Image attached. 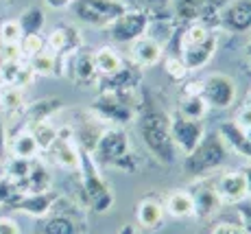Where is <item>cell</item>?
Returning a JSON list of instances; mask_svg holds the SVG:
<instances>
[{"label":"cell","mask_w":251,"mask_h":234,"mask_svg":"<svg viewBox=\"0 0 251 234\" xmlns=\"http://www.w3.org/2000/svg\"><path fill=\"white\" fill-rule=\"evenodd\" d=\"M245 136H247V138H249V143H251V127H249V129H245Z\"/></svg>","instance_id":"obj_49"},{"label":"cell","mask_w":251,"mask_h":234,"mask_svg":"<svg viewBox=\"0 0 251 234\" xmlns=\"http://www.w3.org/2000/svg\"><path fill=\"white\" fill-rule=\"evenodd\" d=\"M210 234H247V232L240 226H236V223H219V226L212 228Z\"/></svg>","instance_id":"obj_43"},{"label":"cell","mask_w":251,"mask_h":234,"mask_svg":"<svg viewBox=\"0 0 251 234\" xmlns=\"http://www.w3.org/2000/svg\"><path fill=\"white\" fill-rule=\"evenodd\" d=\"M171 136H173V143H175V149H179L183 155H188L205 138V125H203V120L186 118L179 112H173L171 114Z\"/></svg>","instance_id":"obj_9"},{"label":"cell","mask_w":251,"mask_h":234,"mask_svg":"<svg viewBox=\"0 0 251 234\" xmlns=\"http://www.w3.org/2000/svg\"><path fill=\"white\" fill-rule=\"evenodd\" d=\"M164 72H166L171 79L183 81L190 70H188L186 64L181 61V57H168V59H164Z\"/></svg>","instance_id":"obj_38"},{"label":"cell","mask_w":251,"mask_h":234,"mask_svg":"<svg viewBox=\"0 0 251 234\" xmlns=\"http://www.w3.org/2000/svg\"><path fill=\"white\" fill-rule=\"evenodd\" d=\"M140 101L136 94H118V92H99L90 112L100 120H107L114 127L129 125L138 116Z\"/></svg>","instance_id":"obj_5"},{"label":"cell","mask_w":251,"mask_h":234,"mask_svg":"<svg viewBox=\"0 0 251 234\" xmlns=\"http://www.w3.org/2000/svg\"><path fill=\"white\" fill-rule=\"evenodd\" d=\"M219 136L225 140V145H227L229 149H234L238 155L251 160V143H249L247 136H245V131L240 127H236L234 120H225V123H221Z\"/></svg>","instance_id":"obj_24"},{"label":"cell","mask_w":251,"mask_h":234,"mask_svg":"<svg viewBox=\"0 0 251 234\" xmlns=\"http://www.w3.org/2000/svg\"><path fill=\"white\" fill-rule=\"evenodd\" d=\"M142 84V72L136 64H123L118 72L109 77H103L100 92H118V94H136V90Z\"/></svg>","instance_id":"obj_14"},{"label":"cell","mask_w":251,"mask_h":234,"mask_svg":"<svg viewBox=\"0 0 251 234\" xmlns=\"http://www.w3.org/2000/svg\"><path fill=\"white\" fill-rule=\"evenodd\" d=\"M245 53H247V59H249V64H251V40L247 42V48H245Z\"/></svg>","instance_id":"obj_48"},{"label":"cell","mask_w":251,"mask_h":234,"mask_svg":"<svg viewBox=\"0 0 251 234\" xmlns=\"http://www.w3.org/2000/svg\"><path fill=\"white\" fill-rule=\"evenodd\" d=\"M7 155V127H4V120L0 118V160Z\"/></svg>","instance_id":"obj_44"},{"label":"cell","mask_w":251,"mask_h":234,"mask_svg":"<svg viewBox=\"0 0 251 234\" xmlns=\"http://www.w3.org/2000/svg\"><path fill=\"white\" fill-rule=\"evenodd\" d=\"M216 22L229 33L251 31V0H229L219 11Z\"/></svg>","instance_id":"obj_12"},{"label":"cell","mask_w":251,"mask_h":234,"mask_svg":"<svg viewBox=\"0 0 251 234\" xmlns=\"http://www.w3.org/2000/svg\"><path fill=\"white\" fill-rule=\"evenodd\" d=\"M18 24L22 29V35H31V33H42L46 24V13L40 7H28L22 11V16L18 18Z\"/></svg>","instance_id":"obj_28"},{"label":"cell","mask_w":251,"mask_h":234,"mask_svg":"<svg viewBox=\"0 0 251 234\" xmlns=\"http://www.w3.org/2000/svg\"><path fill=\"white\" fill-rule=\"evenodd\" d=\"M18 191L22 195L26 193H46V191H52V175L50 171H48L44 164L31 162V171H28V175L24 177V182L18 184Z\"/></svg>","instance_id":"obj_23"},{"label":"cell","mask_w":251,"mask_h":234,"mask_svg":"<svg viewBox=\"0 0 251 234\" xmlns=\"http://www.w3.org/2000/svg\"><path fill=\"white\" fill-rule=\"evenodd\" d=\"M236 84L225 72H212L201 81V96L205 99L207 107L216 110H229L236 103Z\"/></svg>","instance_id":"obj_8"},{"label":"cell","mask_w":251,"mask_h":234,"mask_svg":"<svg viewBox=\"0 0 251 234\" xmlns=\"http://www.w3.org/2000/svg\"><path fill=\"white\" fill-rule=\"evenodd\" d=\"M236 212H238V219H240L238 226L247 234H251V204H245V202L236 204Z\"/></svg>","instance_id":"obj_40"},{"label":"cell","mask_w":251,"mask_h":234,"mask_svg":"<svg viewBox=\"0 0 251 234\" xmlns=\"http://www.w3.org/2000/svg\"><path fill=\"white\" fill-rule=\"evenodd\" d=\"M94 64H96V70H99L100 77H109V75H114V72H118L125 61L118 51H114L112 46H103V48H99V51H94Z\"/></svg>","instance_id":"obj_27"},{"label":"cell","mask_w":251,"mask_h":234,"mask_svg":"<svg viewBox=\"0 0 251 234\" xmlns=\"http://www.w3.org/2000/svg\"><path fill=\"white\" fill-rule=\"evenodd\" d=\"M79 173H81V193H83L85 208L105 214L114 206V193L105 182L100 167L94 162L90 151L79 149Z\"/></svg>","instance_id":"obj_3"},{"label":"cell","mask_w":251,"mask_h":234,"mask_svg":"<svg viewBox=\"0 0 251 234\" xmlns=\"http://www.w3.org/2000/svg\"><path fill=\"white\" fill-rule=\"evenodd\" d=\"M20 51H22V57H35L37 53L46 51V37L42 33H31V35H22L20 40Z\"/></svg>","instance_id":"obj_36"},{"label":"cell","mask_w":251,"mask_h":234,"mask_svg":"<svg viewBox=\"0 0 251 234\" xmlns=\"http://www.w3.org/2000/svg\"><path fill=\"white\" fill-rule=\"evenodd\" d=\"M31 162L33 160H22V158H11L7 162V167H4V177L9 179V182H13L18 186L20 182H24V177L28 175V171H31Z\"/></svg>","instance_id":"obj_35"},{"label":"cell","mask_w":251,"mask_h":234,"mask_svg":"<svg viewBox=\"0 0 251 234\" xmlns=\"http://www.w3.org/2000/svg\"><path fill=\"white\" fill-rule=\"evenodd\" d=\"M61 110H64V101H61L59 96H46V99L33 101V103H28L22 112L24 127L31 129L33 125L50 120V116H55L57 112H61Z\"/></svg>","instance_id":"obj_20"},{"label":"cell","mask_w":251,"mask_h":234,"mask_svg":"<svg viewBox=\"0 0 251 234\" xmlns=\"http://www.w3.org/2000/svg\"><path fill=\"white\" fill-rule=\"evenodd\" d=\"M240 173H243V177H245V186H247V195H251V162H249L243 171H240Z\"/></svg>","instance_id":"obj_46"},{"label":"cell","mask_w":251,"mask_h":234,"mask_svg":"<svg viewBox=\"0 0 251 234\" xmlns=\"http://www.w3.org/2000/svg\"><path fill=\"white\" fill-rule=\"evenodd\" d=\"M247 105H251V92L247 94Z\"/></svg>","instance_id":"obj_52"},{"label":"cell","mask_w":251,"mask_h":234,"mask_svg":"<svg viewBox=\"0 0 251 234\" xmlns=\"http://www.w3.org/2000/svg\"><path fill=\"white\" fill-rule=\"evenodd\" d=\"M88 226H85L83 217L76 214H66V212H50L46 217L37 219L33 234H85Z\"/></svg>","instance_id":"obj_11"},{"label":"cell","mask_w":251,"mask_h":234,"mask_svg":"<svg viewBox=\"0 0 251 234\" xmlns=\"http://www.w3.org/2000/svg\"><path fill=\"white\" fill-rule=\"evenodd\" d=\"M216 48H219V37L212 33L207 40L192 44V46H183L181 48V61L186 64L188 70H199L205 64H210V59L216 55Z\"/></svg>","instance_id":"obj_19"},{"label":"cell","mask_w":251,"mask_h":234,"mask_svg":"<svg viewBox=\"0 0 251 234\" xmlns=\"http://www.w3.org/2000/svg\"><path fill=\"white\" fill-rule=\"evenodd\" d=\"M44 2L50 9H66V7H70L72 0H44Z\"/></svg>","instance_id":"obj_45"},{"label":"cell","mask_w":251,"mask_h":234,"mask_svg":"<svg viewBox=\"0 0 251 234\" xmlns=\"http://www.w3.org/2000/svg\"><path fill=\"white\" fill-rule=\"evenodd\" d=\"M2 88H4V81H2V75H0V92H2Z\"/></svg>","instance_id":"obj_50"},{"label":"cell","mask_w":251,"mask_h":234,"mask_svg":"<svg viewBox=\"0 0 251 234\" xmlns=\"http://www.w3.org/2000/svg\"><path fill=\"white\" fill-rule=\"evenodd\" d=\"M57 197H59V195L55 191L26 193V195L20 193V197H18L9 208H13V210H18L22 214H28V217H33V219H42V217H46V214L52 212V204H55Z\"/></svg>","instance_id":"obj_15"},{"label":"cell","mask_w":251,"mask_h":234,"mask_svg":"<svg viewBox=\"0 0 251 234\" xmlns=\"http://www.w3.org/2000/svg\"><path fill=\"white\" fill-rule=\"evenodd\" d=\"M164 217H166V212H164V202H160L157 197H144L140 199L138 208H136V221L140 228H144V230H155V228L162 226Z\"/></svg>","instance_id":"obj_22"},{"label":"cell","mask_w":251,"mask_h":234,"mask_svg":"<svg viewBox=\"0 0 251 234\" xmlns=\"http://www.w3.org/2000/svg\"><path fill=\"white\" fill-rule=\"evenodd\" d=\"M28 66H31V70H33V75H35V77L37 75H40V77L55 75V72H57V55L46 48V51L37 53L35 57H31Z\"/></svg>","instance_id":"obj_31"},{"label":"cell","mask_w":251,"mask_h":234,"mask_svg":"<svg viewBox=\"0 0 251 234\" xmlns=\"http://www.w3.org/2000/svg\"><path fill=\"white\" fill-rule=\"evenodd\" d=\"M46 48L50 53H55L57 57H68L75 51L81 48V35L76 29L68 27V24H61V27H55L46 37Z\"/></svg>","instance_id":"obj_16"},{"label":"cell","mask_w":251,"mask_h":234,"mask_svg":"<svg viewBox=\"0 0 251 234\" xmlns=\"http://www.w3.org/2000/svg\"><path fill=\"white\" fill-rule=\"evenodd\" d=\"M92 158L99 167H116L125 173H136L138 158L133 155L129 136L123 127H109L103 129L99 143H96Z\"/></svg>","instance_id":"obj_2"},{"label":"cell","mask_w":251,"mask_h":234,"mask_svg":"<svg viewBox=\"0 0 251 234\" xmlns=\"http://www.w3.org/2000/svg\"><path fill=\"white\" fill-rule=\"evenodd\" d=\"M0 64H2V42H0Z\"/></svg>","instance_id":"obj_51"},{"label":"cell","mask_w":251,"mask_h":234,"mask_svg":"<svg viewBox=\"0 0 251 234\" xmlns=\"http://www.w3.org/2000/svg\"><path fill=\"white\" fill-rule=\"evenodd\" d=\"M0 234H22L20 223L13 217H0Z\"/></svg>","instance_id":"obj_42"},{"label":"cell","mask_w":251,"mask_h":234,"mask_svg":"<svg viewBox=\"0 0 251 234\" xmlns=\"http://www.w3.org/2000/svg\"><path fill=\"white\" fill-rule=\"evenodd\" d=\"M212 35L210 27L205 22H190L186 29L181 31V40H179V48L183 46H192V44H199L207 40Z\"/></svg>","instance_id":"obj_34"},{"label":"cell","mask_w":251,"mask_h":234,"mask_svg":"<svg viewBox=\"0 0 251 234\" xmlns=\"http://www.w3.org/2000/svg\"><path fill=\"white\" fill-rule=\"evenodd\" d=\"M0 75H2L4 86L20 88V90L24 86L31 84L33 77H35L31 70V66L22 64V59L20 61H2V64H0Z\"/></svg>","instance_id":"obj_25"},{"label":"cell","mask_w":251,"mask_h":234,"mask_svg":"<svg viewBox=\"0 0 251 234\" xmlns=\"http://www.w3.org/2000/svg\"><path fill=\"white\" fill-rule=\"evenodd\" d=\"M0 105L4 107V112H9V114H20L24 112V96H22V90L20 88H9L4 86L2 92H0Z\"/></svg>","instance_id":"obj_33"},{"label":"cell","mask_w":251,"mask_h":234,"mask_svg":"<svg viewBox=\"0 0 251 234\" xmlns=\"http://www.w3.org/2000/svg\"><path fill=\"white\" fill-rule=\"evenodd\" d=\"M127 2H133V0H127Z\"/></svg>","instance_id":"obj_53"},{"label":"cell","mask_w":251,"mask_h":234,"mask_svg":"<svg viewBox=\"0 0 251 234\" xmlns=\"http://www.w3.org/2000/svg\"><path fill=\"white\" fill-rule=\"evenodd\" d=\"M229 147L219 134H205V138L195 147L192 153L183 158V169L190 175H205L221 169L227 162Z\"/></svg>","instance_id":"obj_4"},{"label":"cell","mask_w":251,"mask_h":234,"mask_svg":"<svg viewBox=\"0 0 251 234\" xmlns=\"http://www.w3.org/2000/svg\"><path fill=\"white\" fill-rule=\"evenodd\" d=\"M118 234H140V232H138V228L133 226V223H125V226H120Z\"/></svg>","instance_id":"obj_47"},{"label":"cell","mask_w":251,"mask_h":234,"mask_svg":"<svg viewBox=\"0 0 251 234\" xmlns=\"http://www.w3.org/2000/svg\"><path fill=\"white\" fill-rule=\"evenodd\" d=\"M57 61L66 64L64 70H61V75H66L72 84L79 86V88L94 86L100 77L99 70H96V64H94V51H90V48L81 46L79 51H75L68 57H61V59L57 57Z\"/></svg>","instance_id":"obj_7"},{"label":"cell","mask_w":251,"mask_h":234,"mask_svg":"<svg viewBox=\"0 0 251 234\" xmlns=\"http://www.w3.org/2000/svg\"><path fill=\"white\" fill-rule=\"evenodd\" d=\"M149 13L140 11V9H129L125 11L120 18L107 27L109 31V37L116 42V44H131L136 42L138 37L147 35V29H149Z\"/></svg>","instance_id":"obj_10"},{"label":"cell","mask_w":251,"mask_h":234,"mask_svg":"<svg viewBox=\"0 0 251 234\" xmlns=\"http://www.w3.org/2000/svg\"><path fill=\"white\" fill-rule=\"evenodd\" d=\"M216 193H219L221 202L227 206H236V204L245 202L247 197V186H245V177L240 171H227L223 173L214 184Z\"/></svg>","instance_id":"obj_17"},{"label":"cell","mask_w":251,"mask_h":234,"mask_svg":"<svg viewBox=\"0 0 251 234\" xmlns=\"http://www.w3.org/2000/svg\"><path fill=\"white\" fill-rule=\"evenodd\" d=\"M11 151H13V158H22V160H35V155L40 153V147H37L35 138L28 129H22L20 134L13 138V145H11Z\"/></svg>","instance_id":"obj_29"},{"label":"cell","mask_w":251,"mask_h":234,"mask_svg":"<svg viewBox=\"0 0 251 234\" xmlns=\"http://www.w3.org/2000/svg\"><path fill=\"white\" fill-rule=\"evenodd\" d=\"M138 131L144 149L160 164H173L177 158V149L171 136V114L155 103V99L144 94L138 105Z\"/></svg>","instance_id":"obj_1"},{"label":"cell","mask_w":251,"mask_h":234,"mask_svg":"<svg viewBox=\"0 0 251 234\" xmlns=\"http://www.w3.org/2000/svg\"><path fill=\"white\" fill-rule=\"evenodd\" d=\"M129 55H131V64H136L138 68H151L162 61L164 51H162V44L155 37L142 35L136 42H131Z\"/></svg>","instance_id":"obj_18"},{"label":"cell","mask_w":251,"mask_h":234,"mask_svg":"<svg viewBox=\"0 0 251 234\" xmlns=\"http://www.w3.org/2000/svg\"><path fill=\"white\" fill-rule=\"evenodd\" d=\"M48 151L52 153V160L57 162V167L66 171H79V145L75 143L72 127L57 129V140Z\"/></svg>","instance_id":"obj_13"},{"label":"cell","mask_w":251,"mask_h":234,"mask_svg":"<svg viewBox=\"0 0 251 234\" xmlns=\"http://www.w3.org/2000/svg\"><path fill=\"white\" fill-rule=\"evenodd\" d=\"M177 112H179L181 116H186V118L203 120V116L207 114V103L201 94H183Z\"/></svg>","instance_id":"obj_30"},{"label":"cell","mask_w":251,"mask_h":234,"mask_svg":"<svg viewBox=\"0 0 251 234\" xmlns=\"http://www.w3.org/2000/svg\"><path fill=\"white\" fill-rule=\"evenodd\" d=\"M70 9L76 20L90 27H109L116 18L129 11L123 0H72Z\"/></svg>","instance_id":"obj_6"},{"label":"cell","mask_w":251,"mask_h":234,"mask_svg":"<svg viewBox=\"0 0 251 234\" xmlns=\"http://www.w3.org/2000/svg\"><path fill=\"white\" fill-rule=\"evenodd\" d=\"M142 2L151 9L149 20H151V18H162V20H166V18H168L166 13H171V11H168V4H171L173 0H142Z\"/></svg>","instance_id":"obj_39"},{"label":"cell","mask_w":251,"mask_h":234,"mask_svg":"<svg viewBox=\"0 0 251 234\" xmlns=\"http://www.w3.org/2000/svg\"><path fill=\"white\" fill-rule=\"evenodd\" d=\"M28 131L33 134V138H35L40 151H48L52 145H55V140H57V127L50 123V120H44V123L33 125Z\"/></svg>","instance_id":"obj_32"},{"label":"cell","mask_w":251,"mask_h":234,"mask_svg":"<svg viewBox=\"0 0 251 234\" xmlns=\"http://www.w3.org/2000/svg\"><path fill=\"white\" fill-rule=\"evenodd\" d=\"M234 123H236V127H240L243 131L251 127V105L245 103V105L240 107L238 112H236V116H234Z\"/></svg>","instance_id":"obj_41"},{"label":"cell","mask_w":251,"mask_h":234,"mask_svg":"<svg viewBox=\"0 0 251 234\" xmlns=\"http://www.w3.org/2000/svg\"><path fill=\"white\" fill-rule=\"evenodd\" d=\"M164 212L173 219L195 217V204H192L190 191H173L164 199Z\"/></svg>","instance_id":"obj_26"},{"label":"cell","mask_w":251,"mask_h":234,"mask_svg":"<svg viewBox=\"0 0 251 234\" xmlns=\"http://www.w3.org/2000/svg\"><path fill=\"white\" fill-rule=\"evenodd\" d=\"M190 195H192V204H195L197 219H212L223 206L214 184H199V186L192 188Z\"/></svg>","instance_id":"obj_21"},{"label":"cell","mask_w":251,"mask_h":234,"mask_svg":"<svg viewBox=\"0 0 251 234\" xmlns=\"http://www.w3.org/2000/svg\"><path fill=\"white\" fill-rule=\"evenodd\" d=\"M22 40V29L18 20H4L0 24V42L2 44H20Z\"/></svg>","instance_id":"obj_37"}]
</instances>
